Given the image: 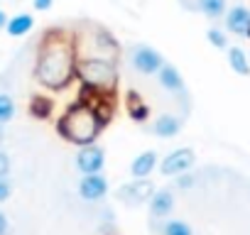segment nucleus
I'll return each instance as SVG.
<instances>
[{
  "mask_svg": "<svg viewBox=\"0 0 250 235\" xmlns=\"http://www.w3.org/2000/svg\"><path fill=\"white\" fill-rule=\"evenodd\" d=\"M35 81L47 91H64L76 81L74 37L66 30H49L35 57Z\"/></svg>",
  "mask_w": 250,
  "mask_h": 235,
  "instance_id": "obj_1",
  "label": "nucleus"
},
{
  "mask_svg": "<svg viewBox=\"0 0 250 235\" xmlns=\"http://www.w3.org/2000/svg\"><path fill=\"white\" fill-rule=\"evenodd\" d=\"M103 125H105V120L98 115L96 105L81 98L79 103H74L59 118L57 130H59V135L66 142H71L76 147H86V145H93L96 142V137L101 135Z\"/></svg>",
  "mask_w": 250,
  "mask_h": 235,
  "instance_id": "obj_2",
  "label": "nucleus"
},
{
  "mask_svg": "<svg viewBox=\"0 0 250 235\" xmlns=\"http://www.w3.org/2000/svg\"><path fill=\"white\" fill-rule=\"evenodd\" d=\"M74 37V52L76 59H105V61H118L120 47L115 42V37L101 27V25H81L76 32H71Z\"/></svg>",
  "mask_w": 250,
  "mask_h": 235,
  "instance_id": "obj_3",
  "label": "nucleus"
},
{
  "mask_svg": "<svg viewBox=\"0 0 250 235\" xmlns=\"http://www.w3.org/2000/svg\"><path fill=\"white\" fill-rule=\"evenodd\" d=\"M76 81L88 93L113 96V91L118 88V61L76 59Z\"/></svg>",
  "mask_w": 250,
  "mask_h": 235,
  "instance_id": "obj_4",
  "label": "nucleus"
},
{
  "mask_svg": "<svg viewBox=\"0 0 250 235\" xmlns=\"http://www.w3.org/2000/svg\"><path fill=\"white\" fill-rule=\"evenodd\" d=\"M130 66L143 76H157V71L165 66V57L150 44H135L130 49Z\"/></svg>",
  "mask_w": 250,
  "mask_h": 235,
  "instance_id": "obj_5",
  "label": "nucleus"
},
{
  "mask_svg": "<svg viewBox=\"0 0 250 235\" xmlns=\"http://www.w3.org/2000/svg\"><path fill=\"white\" fill-rule=\"evenodd\" d=\"M152 194H155V186H152L150 179H133V181H128V184L118 186L115 198H118L120 203H125V206L135 208V206L147 203Z\"/></svg>",
  "mask_w": 250,
  "mask_h": 235,
  "instance_id": "obj_6",
  "label": "nucleus"
},
{
  "mask_svg": "<svg viewBox=\"0 0 250 235\" xmlns=\"http://www.w3.org/2000/svg\"><path fill=\"white\" fill-rule=\"evenodd\" d=\"M194 162H196L194 150H189V147H179V150L169 152L167 157H162V162H160V172H162V176H179V174L189 172V169L194 167Z\"/></svg>",
  "mask_w": 250,
  "mask_h": 235,
  "instance_id": "obj_7",
  "label": "nucleus"
},
{
  "mask_svg": "<svg viewBox=\"0 0 250 235\" xmlns=\"http://www.w3.org/2000/svg\"><path fill=\"white\" fill-rule=\"evenodd\" d=\"M105 167V152L101 145H86L76 152V169L81 174H101Z\"/></svg>",
  "mask_w": 250,
  "mask_h": 235,
  "instance_id": "obj_8",
  "label": "nucleus"
},
{
  "mask_svg": "<svg viewBox=\"0 0 250 235\" xmlns=\"http://www.w3.org/2000/svg\"><path fill=\"white\" fill-rule=\"evenodd\" d=\"M108 189L110 186H108V179L103 174H83L79 179V196L83 201H88V203L105 198L108 196Z\"/></svg>",
  "mask_w": 250,
  "mask_h": 235,
  "instance_id": "obj_9",
  "label": "nucleus"
},
{
  "mask_svg": "<svg viewBox=\"0 0 250 235\" xmlns=\"http://www.w3.org/2000/svg\"><path fill=\"white\" fill-rule=\"evenodd\" d=\"M174 191L172 189H155V194L150 196L147 206H150V215L157 218V220H165L172 211H174Z\"/></svg>",
  "mask_w": 250,
  "mask_h": 235,
  "instance_id": "obj_10",
  "label": "nucleus"
},
{
  "mask_svg": "<svg viewBox=\"0 0 250 235\" xmlns=\"http://www.w3.org/2000/svg\"><path fill=\"white\" fill-rule=\"evenodd\" d=\"M157 81H160V86H162L165 91H169V93H177V96L187 98L184 78H182V74H179V69H177L174 64H167V61H165V66L157 71Z\"/></svg>",
  "mask_w": 250,
  "mask_h": 235,
  "instance_id": "obj_11",
  "label": "nucleus"
},
{
  "mask_svg": "<svg viewBox=\"0 0 250 235\" xmlns=\"http://www.w3.org/2000/svg\"><path fill=\"white\" fill-rule=\"evenodd\" d=\"M226 20V30L233 32V35H240V37H248V27H250V10L245 5H233L230 10H226L223 15Z\"/></svg>",
  "mask_w": 250,
  "mask_h": 235,
  "instance_id": "obj_12",
  "label": "nucleus"
},
{
  "mask_svg": "<svg viewBox=\"0 0 250 235\" xmlns=\"http://www.w3.org/2000/svg\"><path fill=\"white\" fill-rule=\"evenodd\" d=\"M157 164H160V155L155 150H145L130 162V174L133 179H150Z\"/></svg>",
  "mask_w": 250,
  "mask_h": 235,
  "instance_id": "obj_13",
  "label": "nucleus"
},
{
  "mask_svg": "<svg viewBox=\"0 0 250 235\" xmlns=\"http://www.w3.org/2000/svg\"><path fill=\"white\" fill-rule=\"evenodd\" d=\"M150 130H152L157 137H162V140H172V137H177L179 130H182V118H179V115H172V113H165V115H160L157 120L152 123Z\"/></svg>",
  "mask_w": 250,
  "mask_h": 235,
  "instance_id": "obj_14",
  "label": "nucleus"
},
{
  "mask_svg": "<svg viewBox=\"0 0 250 235\" xmlns=\"http://www.w3.org/2000/svg\"><path fill=\"white\" fill-rule=\"evenodd\" d=\"M35 30V18L30 13H18L13 18H8V25H5V32L10 37H25Z\"/></svg>",
  "mask_w": 250,
  "mask_h": 235,
  "instance_id": "obj_15",
  "label": "nucleus"
},
{
  "mask_svg": "<svg viewBox=\"0 0 250 235\" xmlns=\"http://www.w3.org/2000/svg\"><path fill=\"white\" fill-rule=\"evenodd\" d=\"M228 64L238 76H250V59L240 47H228Z\"/></svg>",
  "mask_w": 250,
  "mask_h": 235,
  "instance_id": "obj_16",
  "label": "nucleus"
},
{
  "mask_svg": "<svg viewBox=\"0 0 250 235\" xmlns=\"http://www.w3.org/2000/svg\"><path fill=\"white\" fill-rule=\"evenodd\" d=\"M128 113H130V118L135 123H145L150 118V105L143 103V98L138 93H130L128 96Z\"/></svg>",
  "mask_w": 250,
  "mask_h": 235,
  "instance_id": "obj_17",
  "label": "nucleus"
},
{
  "mask_svg": "<svg viewBox=\"0 0 250 235\" xmlns=\"http://www.w3.org/2000/svg\"><path fill=\"white\" fill-rule=\"evenodd\" d=\"M196 10L211 20H218L226 15V0H196Z\"/></svg>",
  "mask_w": 250,
  "mask_h": 235,
  "instance_id": "obj_18",
  "label": "nucleus"
},
{
  "mask_svg": "<svg viewBox=\"0 0 250 235\" xmlns=\"http://www.w3.org/2000/svg\"><path fill=\"white\" fill-rule=\"evenodd\" d=\"M160 235H194V230L189 223H184L179 218H165Z\"/></svg>",
  "mask_w": 250,
  "mask_h": 235,
  "instance_id": "obj_19",
  "label": "nucleus"
},
{
  "mask_svg": "<svg viewBox=\"0 0 250 235\" xmlns=\"http://www.w3.org/2000/svg\"><path fill=\"white\" fill-rule=\"evenodd\" d=\"M52 108H54V103H52V98H47V96H35L32 103H30V113H32L35 118H49V115H52Z\"/></svg>",
  "mask_w": 250,
  "mask_h": 235,
  "instance_id": "obj_20",
  "label": "nucleus"
},
{
  "mask_svg": "<svg viewBox=\"0 0 250 235\" xmlns=\"http://www.w3.org/2000/svg\"><path fill=\"white\" fill-rule=\"evenodd\" d=\"M15 118V100L8 93H0V125H8Z\"/></svg>",
  "mask_w": 250,
  "mask_h": 235,
  "instance_id": "obj_21",
  "label": "nucleus"
},
{
  "mask_svg": "<svg viewBox=\"0 0 250 235\" xmlns=\"http://www.w3.org/2000/svg\"><path fill=\"white\" fill-rule=\"evenodd\" d=\"M206 39H208L216 49H228V37H226V32L218 30V27H211V30L206 32Z\"/></svg>",
  "mask_w": 250,
  "mask_h": 235,
  "instance_id": "obj_22",
  "label": "nucleus"
},
{
  "mask_svg": "<svg viewBox=\"0 0 250 235\" xmlns=\"http://www.w3.org/2000/svg\"><path fill=\"white\" fill-rule=\"evenodd\" d=\"M10 174V157L5 150H0V179H8Z\"/></svg>",
  "mask_w": 250,
  "mask_h": 235,
  "instance_id": "obj_23",
  "label": "nucleus"
},
{
  "mask_svg": "<svg viewBox=\"0 0 250 235\" xmlns=\"http://www.w3.org/2000/svg\"><path fill=\"white\" fill-rule=\"evenodd\" d=\"M194 184H196V176L189 174V172H184V174L177 176V186H179V189H191Z\"/></svg>",
  "mask_w": 250,
  "mask_h": 235,
  "instance_id": "obj_24",
  "label": "nucleus"
},
{
  "mask_svg": "<svg viewBox=\"0 0 250 235\" xmlns=\"http://www.w3.org/2000/svg\"><path fill=\"white\" fill-rule=\"evenodd\" d=\"M10 194H13L10 181H8V179H0V203H5V201L10 198Z\"/></svg>",
  "mask_w": 250,
  "mask_h": 235,
  "instance_id": "obj_25",
  "label": "nucleus"
},
{
  "mask_svg": "<svg viewBox=\"0 0 250 235\" xmlns=\"http://www.w3.org/2000/svg\"><path fill=\"white\" fill-rule=\"evenodd\" d=\"M32 5H35V10H40V13H47V10L54 5V0H32Z\"/></svg>",
  "mask_w": 250,
  "mask_h": 235,
  "instance_id": "obj_26",
  "label": "nucleus"
},
{
  "mask_svg": "<svg viewBox=\"0 0 250 235\" xmlns=\"http://www.w3.org/2000/svg\"><path fill=\"white\" fill-rule=\"evenodd\" d=\"M8 228H10V223H8V215L0 211V235H8Z\"/></svg>",
  "mask_w": 250,
  "mask_h": 235,
  "instance_id": "obj_27",
  "label": "nucleus"
},
{
  "mask_svg": "<svg viewBox=\"0 0 250 235\" xmlns=\"http://www.w3.org/2000/svg\"><path fill=\"white\" fill-rule=\"evenodd\" d=\"M8 18H10V15H8L5 10H0V32L5 30V25H8Z\"/></svg>",
  "mask_w": 250,
  "mask_h": 235,
  "instance_id": "obj_28",
  "label": "nucleus"
},
{
  "mask_svg": "<svg viewBox=\"0 0 250 235\" xmlns=\"http://www.w3.org/2000/svg\"><path fill=\"white\" fill-rule=\"evenodd\" d=\"M3 140H5V125H0V145H3Z\"/></svg>",
  "mask_w": 250,
  "mask_h": 235,
  "instance_id": "obj_29",
  "label": "nucleus"
},
{
  "mask_svg": "<svg viewBox=\"0 0 250 235\" xmlns=\"http://www.w3.org/2000/svg\"><path fill=\"white\" fill-rule=\"evenodd\" d=\"M248 37H250V27H248Z\"/></svg>",
  "mask_w": 250,
  "mask_h": 235,
  "instance_id": "obj_30",
  "label": "nucleus"
},
{
  "mask_svg": "<svg viewBox=\"0 0 250 235\" xmlns=\"http://www.w3.org/2000/svg\"><path fill=\"white\" fill-rule=\"evenodd\" d=\"M248 59H250V54H248Z\"/></svg>",
  "mask_w": 250,
  "mask_h": 235,
  "instance_id": "obj_31",
  "label": "nucleus"
}]
</instances>
